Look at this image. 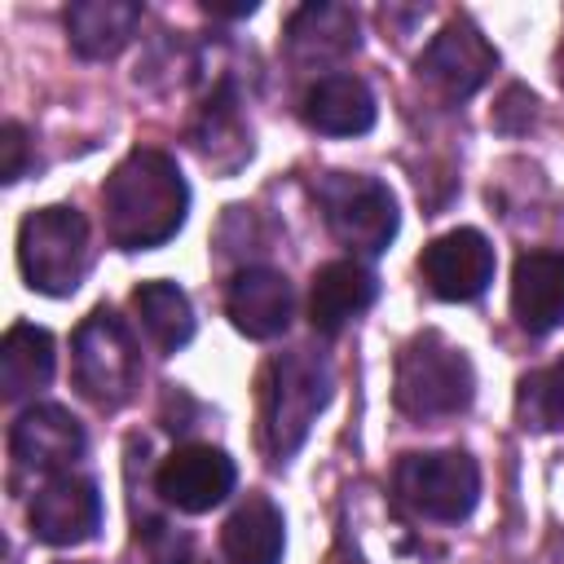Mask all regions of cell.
Listing matches in <instances>:
<instances>
[{
  "label": "cell",
  "instance_id": "15",
  "mask_svg": "<svg viewBox=\"0 0 564 564\" xmlns=\"http://www.w3.org/2000/svg\"><path fill=\"white\" fill-rule=\"evenodd\" d=\"M375 93L361 75L335 70V75H317L304 97H300V119L304 128L322 132V137H361L375 128Z\"/></svg>",
  "mask_w": 564,
  "mask_h": 564
},
{
  "label": "cell",
  "instance_id": "6",
  "mask_svg": "<svg viewBox=\"0 0 564 564\" xmlns=\"http://www.w3.org/2000/svg\"><path fill=\"white\" fill-rule=\"evenodd\" d=\"M313 198L322 207L326 229L335 234L339 247L357 256H379L401 229L397 198L383 181L361 176V172H326L313 185Z\"/></svg>",
  "mask_w": 564,
  "mask_h": 564
},
{
  "label": "cell",
  "instance_id": "21",
  "mask_svg": "<svg viewBox=\"0 0 564 564\" xmlns=\"http://www.w3.org/2000/svg\"><path fill=\"white\" fill-rule=\"evenodd\" d=\"M57 370V352H53V335L44 326L31 322H13L0 339V388L4 401H26L40 388H48Z\"/></svg>",
  "mask_w": 564,
  "mask_h": 564
},
{
  "label": "cell",
  "instance_id": "23",
  "mask_svg": "<svg viewBox=\"0 0 564 564\" xmlns=\"http://www.w3.org/2000/svg\"><path fill=\"white\" fill-rule=\"evenodd\" d=\"M516 419L524 432H564V357L538 366L516 388Z\"/></svg>",
  "mask_w": 564,
  "mask_h": 564
},
{
  "label": "cell",
  "instance_id": "5",
  "mask_svg": "<svg viewBox=\"0 0 564 564\" xmlns=\"http://www.w3.org/2000/svg\"><path fill=\"white\" fill-rule=\"evenodd\" d=\"M70 370L75 388L97 410H119L137 397L141 383V352L128 322L115 308H93L70 335Z\"/></svg>",
  "mask_w": 564,
  "mask_h": 564
},
{
  "label": "cell",
  "instance_id": "13",
  "mask_svg": "<svg viewBox=\"0 0 564 564\" xmlns=\"http://www.w3.org/2000/svg\"><path fill=\"white\" fill-rule=\"evenodd\" d=\"M189 145L216 172H238L251 159V128L242 123L238 88H234L229 75H220L212 84V93L198 101L194 123H189Z\"/></svg>",
  "mask_w": 564,
  "mask_h": 564
},
{
  "label": "cell",
  "instance_id": "17",
  "mask_svg": "<svg viewBox=\"0 0 564 564\" xmlns=\"http://www.w3.org/2000/svg\"><path fill=\"white\" fill-rule=\"evenodd\" d=\"M511 313L529 335L564 326V251H524L511 269Z\"/></svg>",
  "mask_w": 564,
  "mask_h": 564
},
{
  "label": "cell",
  "instance_id": "18",
  "mask_svg": "<svg viewBox=\"0 0 564 564\" xmlns=\"http://www.w3.org/2000/svg\"><path fill=\"white\" fill-rule=\"evenodd\" d=\"M379 295V278L357 260H330L313 273L308 286V322L317 335H339L348 322H357Z\"/></svg>",
  "mask_w": 564,
  "mask_h": 564
},
{
  "label": "cell",
  "instance_id": "4",
  "mask_svg": "<svg viewBox=\"0 0 564 564\" xmlns=\"http://www.w3.org/2000/svg\"><path fill=\"white\" fill-rule=\"evenodd\" d=\"M18 269L40 295H70L93 269V234L79 207H35L18 225Z\"/></svg>",
  "mask_w": 564,
  "mask_h": 564
},
{
  "label": "cell",
  "instance_id": "1",
  "mask_svg": "<svg viewBox=\"0 0 564 564\" xmlns=\"http://www.w3.org/2000/svg\"><path fill=\"white\" fill-rule=\"evenodd\" d=\"M106 238L119 251H150L176 238L189 216V185L172 154L154 145L128 150L101 185Z\"/></svg>",
  "mask_w": 564,
  "mask_h": 564
},
{
  "label": "cell",
  "instance_id": "19",
  "mask_svg": "<svg viewBox=\"0 0 564 564\" xmlns=\"http://www.w3.org/2000/svg\"><path fill=\"white\" fill-rule=\"evenodd\" d=\"M141 4L137 0H75L66 9V35H70V48L88 62H106V57H119L137 26H141Z\"/></svg>",
  "mask_w": 564,
  "mask_h": 564
},
{
  "label": "cell",
  "instance_id": "10",
  "mask_svg": "<svg viewBox=\"0 0 564 564\" xmlns=\"http://www.w3.org/2000/svg\"><path fill=\"white\" fill-rule=\"evenodd\" d=\"M234 485H238L234 458L225 449H216V445H203V441L172 449L154 471L159 498L167 507L185 511V516H203V511L220 507L234 494Z\"/></svg>",
  "mask_w": 564,
  "mask_h": 564
},
{
  "label": "cell",
  "instance_id": "3",
  "mask_svg": "<svg viewBox=\"0 0 564 564\" xmlns=\"http://www.w3.org/2000/svg\"><path fill=\"white\" fill-rule=\"evenodd\" d=\"M471 397H476L471 357L441 330H423L397 352L392 401L401 414H410L419 423L454 419L471 405Z\"/></svg>",
  "mask_w": 564,
  "mask_h": 564
},
{
  "label": "cell",
  "instance_id": "20",
  "mask_svg": "<svg viewBox=\"0 0 564 564\" xmlns=\"http://www.w3.org/2000/svg\"><path fill=\"white\" fill-rule=\"evenodd\" d=\"M220 551L229 564H282V551H286L282 511L264 494H247L220 529Z\"/></svg>",
  "mask_w": 564,
  "mask_h": 564
},
{
  "label": "cell",
  "instance_id": "27",
  "mask_svg": "<svg viewBox=\"0 0 564 564\" xmlns=\"http://www.w3.org/2000/svg\"><path fill=\"white\" fill-rule=\"evenodd\" d=\"M62 564H88V560H62Z\"/></svg>",
  "mask_w": 564,
  "mask_h": 564
},
{
  "label": "cell",
  "instance_id": "11",
  "mask_svg": "<svg viewBox=\"0 0 564 564\" xmlns=\"http://www.w3.org/2000/svg\"><path fill=\"white\" fill-rule=\"evenodd\" d=\"M26 524L44 546H79L101 529V494L88 476H48L26 502Z\"/></svg>",
  "mask_w": 564,
  "mask_h": 564
},
{
  "label": "cell",
  "instance_id": "9",
  "mask_svg": "<svg viewBox=\"0 0 564 564\" xmlns=\"http://www.w3.org/2000/svg\"><path fill=\"white\" fill-rule=\"evenodd\" d=\"M88 449L84 423L66 405H31L9 427V458L18 476H66Z\"/></svg>",
  "mask_w": 564,
  "mask_h": 564
},
{
  "label": "cell",
  "instance_id": "22",
  "mask_svg": "<svg viewBox=\"0 0 564 564\" xmlns=\"http://www.w3.org/2000/svg\"><path fill=\"white\" fill-rule=\"evenodd\" d=\"M128 304H132L141 335L154 344V352L172 357L194 339V304L176 282H163V278L141 282Z\"/></svg>",
  "mask_w": 564,
  "mask_h": 564
},
{
  "label": "cell",
  "instance_id": "25",
  "mask_svg": "<svg viewBox=\"0 0 564 564\" xmlns=\"http://www.w3.org/2000/svg\"><path fill=\"white\" fill-rule=\"evenodd\" d=\"M0 150H4V167H0L4 185L22 181V172H26V128L9 119V123H4V132H0Z\"/></svg>",
  "mask_w": 564,
  "mask_h": 564
},
{
  "label": "cell",
  "instance_id": "14",
  "mask_svg": "<svg viewBox=\"0 0 564 564\" xmlns=\"http://www.w3.org/2000/svg\"><path fill=\"white\" fill-rule=\"evenodd\" d=\"M291 313H295V291H291L286 273L260 269V264L234 273L229 291H225V317L234 322L238 335L278 339L291 326Z\"/></svg>",
  "mask_w": 564,
  "mask_h": 564
},
{
  "label": "cell",
  "instance_id": "24",
  "mask_svg": "<svg viewBox=\"0 0 564 564\" xmlns=\"http://www.w3.org/2000/svg\"><path fill=\"white\" fill-rule=\"evenodd\" d=\"M145 533V551H150V564H189V538L172 533L167 524H150L141 529Z\"/></svg>",
  "mask_w": 564,
  "mask_h": 564
},
{
  "label": "cell",
  "instance_id": "12",
  "mask_svg": "<svg viewBox=\"0 0 564 564\" xmlns=\"http://www.w3.org/2000/svg\"><path fill=\"white\" fill-rule=\"evenodd\" d=\"M419 273L436 300L467 304L494 282V247L480 229H449L423 247Z\"/></svg>",
  "mask_w": 564,
  "mask_h": 564
},
{
  "label": "cell",
  "instance_id": "26",
  "mask_svg": "<svg viewBox=\"0 0 564 564\" xmlns=\"http://www.w3.org/2000/svg\"><path fill=\"white\" fill-rule=\"evenodd\" d=\"M212 18H251L256 13V0H247V4H203Z\"/></svg>",
  "mask_w": 564,
  "mask_h": 564
},
{
  "label": "cell",
  "instance_id": "7",
  "mask_svg": "<svg viewBox=\"0 0 564 564\" xmlns=\"http://www.w3.org/2000/svg\"><path fill=\"white\" fill-rule=\"evenodd\" d=\"M392 489L414 516L454 524V520H467L480 498V467L467 449L401 454L392 467Z\"/></svg>",
  "mask_w": 564,
  "mask_h": 564
},
{
  "label": "cell",
  "instance_id": "2",
  "mask_svg": "<svg viewBox=\"0 0 564 564\" xmlns=\"http://www.w3.org/2000/svg\"><path fill=\"white\" fill-rule=\"evenodd\" d=\"M330 361L313 348L278 352L260 379V441L273 463H286L313 432L317 414L330 405Z\"/></svg>",
  "mask_w": 564,
  "mask_h": 564
},
{
  "label": "cell",
  "instance_id": "16",
  "mask_svg": "<svg viewBox=\"0 0 564 564\" xmlns=\"http://www.w3.org/2000/svg\"><path fill=\"white\" fill-rule=\"evenodd\" d=\"M361 48V22L352 4L317 0L286 18V53L304 66H330Z\"/></svg>",
  "mask_w": 564,
  "mask_h": 564
},
{
  "label": "cell",
  "instance_id": "8",
  "mask_svg": "<svg viewBox=\"0 0 564 564\" xmlns=\"http://www.w3.org/2000/svg\"><path fill=\"white\" fill-rule=\"evenodd\" d=\"M419 79H427L445 101H467L471 93H480L489 84V75L498 70V53L494 44L480 35L476 22L454 18L445 22L419 53Z\"/></svg>",
  "mask_w": 564,
  "mask_h": 564
}]
</instances>
